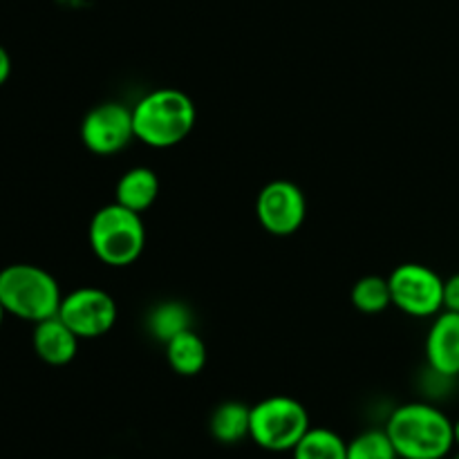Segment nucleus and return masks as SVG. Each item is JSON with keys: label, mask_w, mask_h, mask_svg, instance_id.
Returning a JSON list of instances; mask_svg holds the SVG:
<instances>
[{"label": "nucleus", "mask_w": 459, "mask_h": 459, "mask_svg": "<svg viewBox=\"0 0 459 459\" xmlns=\"http://www.w3.org/2000/svg\"><path fill=\"white\" fill-rule=\"evenodd\" d=\"M348 459H399L385 429H370L348 442Z\"/></svg>", "instance_id": "nucleus-18"}, {"label": "nucleus", "mask_w": 459, "mask_h": 459, "mask_svg": "<svg viewBox=\"0 0 459 459\" xmlns=\"http://www.w3.org/2000/svg\"><path fill=\"white\" fill-rule=\"evenodd\" d=\"M61 300V287L48 269L30 263L0 269V303L9 316L40 323L56 316Z\"/></svg>", "instance_id": "nucleus-3"}, {"label": "nucleus", "mask_w": 459, "mask_h": 459, "mask_svg": "<svg viewBox=\"0 0 459 459\" xmlns=\"http://www.w3.org/2000/svg\"><path fill=\"white\" fill-rule=\"evenodd\" d=\"M393 305L412 318H435L444 312V278L421 263H403L388 276Z\"/></svg>", "instance_id": "nucleus-6"}, {"label": "nucleus", "mask_w": 459, "mask_h": 459, "mask_svg": "<svg viewBox=\"0 0 459 459\" xmlns=\"http://www.w3.org/2000/svg\"><path fill=\"white\" fill-rule=\"evenodd\" d=\"M384 429L399 459H446L455 448V421L429 402L402 403Z\"/></svg>", "instance_id": "nucleus-1"}, {"label": "nucleus", "mask_w": 459, "mask_h": 459, "mask_svg": "<svg viewBox=\"0 0 459 459\" xmlns=\"http://www.w3.org/2000/svg\"><path fill=\"white\" fill-rule=\"evenodd\" d=\"M92 254L108 267H128L146 247V224L142 213L126 209L119 202L101 206L88 227Z\"/></svg>", "instance_id": "nucleus-4"}, {"label": "nucleus", "mask_w": 459, "mask_h": 459, "mask_svg": "<svg viewBox=\"0 0 459 459\" xmlns=\"http://www.w3.org/2000/svg\"><path fill=\"white\" fill-rule=\"evenodd\" d=\"M4 316H7V312H4L3 303H0V327H3V323H4Z\"/></svg>", "instance_id": "nucleus-21"}, {"label": "nucleus", "mask_w": 459, "mask_h": 459, "mask_svg": "<svg viewBox=\"0 0 459 459\" xmlns=\"http://www.w3.org/2000/svg\"><path fill=\"white\" fill-rule=\"evenodd\" d=\"M291 459H348V442L332 429H309L291 451Z\"/></svg>", "instance_id": "nucleus-16"}, {"label": "nucleus", "mask_w": 459, "mask_h": 459, "mask_svg": "<svg viewBox=\"0 0 459 459\" xmlns=\"http://www.w3.org/2000/svg\"><path fill=\"white\" fill-rule=\"evenodd\" d=\"M117 300L101 287H79L63 294L58 318L81 341L106 336L117 323Z\"/></svg>", "instance_id": "nucleus-7"}, {"label": "nucleus", "mask_w": 459, "mask_h": 459, "mask_svg": "<svg viewBox=\"0 0 459 459\" xmlns=\"http://www.w3.org/2000/svg\"><path fill=\"white\" fill-rule=\"evenodd\" d=\"M166 348V361L170 370L178 372L179 377H195L204 370L206 366V343L195 330H186L182 334L173 336Z\"/></svg>", "instance_id": "nucleus-13"}, {"label": "nucleus", "mask_w": 459, "mask_h": 459, "mask_svg": "<svg viewBox=\"0 0 459 459\" xmlns=\"http://www.w3.org/2000/svg\"><path fill=\"white\" fill-rule=\"evenodd\" d=\"M9 76H12V56H9L7 49L0 45V85L7 83Z\"/></svg>", "instance_id": "nucleus-20"}, {"label": "nucleus", "mask_w": 459, "mask_h": 459, "mask_svg": "<svg viewBox=\"0 0 459 459\" xmlns=\"http://www.w3.org/2000/svg\"><path fill=\"white\" fill-rule=\"evenodd\" d=\"M455 446L459 448V420L455 421Z\"/></svg>", "instance_id": "nucleus-22"}, {"label": "nucleus", "mask_w": 459, "mask_h": 459, "mask_svg": "<svg viewBox=\"0 0 459 459\" xmlns=\"http://www.w3.org/2000/svg\"><path fill=\"white\" fill-rule=\"evenodd\" d=\"M453 459H459V453H457V455H455V457H453Z\"/></svg>", "instance_id": "nucleus-23"}, {"label": "nucleus", "mask_w": 459, "mask_h": 459, "mask_svg": "<svg viewBox=\"0 0 459 459\" xmlns=\"http://www.w3.org/2000/svg\"><path fill=\"white\" fill-rule=\"evenodd\" d=\"M426 361L429 368L446 379L459 377V314L439 312L430 323L426 336Z\"/></svg>", "instance_id": "nucleus-10"}, {"label": "nucleus", "mask_w": 459, "mask_h": 459, "mask_svg": "<svg viewBox=\"0 0 459 459\" xmlns=\"http://www.w3.org/2000/svg\"><path fill=\"white\" fill-rule=\"evenodd\" d=\"M79 336L58 318V314L34 323V332H31L34 354L52 368H61L74 361L76 352H79Z\"/></svg>", "instance_id": "nucleus-11"}, {"label": "nucleus", "mask_w": 459, "mask_h": 459, "mask_svg": "<svg viewBox=\"0 0 459 459\" xmlns=\"http://www.w3.org/2000/svg\"><path fill=\"white\" fill-rule=\"evenodd\" d=\"M157 197H160V178L148 166H134L126 170L115 186V202L137 213L151 209Z\"/></svg>", "instance_id": "nucleus-12"}, {"label": "nucleus", "mask_w": 459, "mask_h": 459, "mask_svg": "<svg viewBox=\"0 0 459 459\" xmlns=\"http://www.w3.org/2000/svg\"><path fill=\"white\" fill-rule=\"evenodd\" d=\"M255 218L272 236L287 238L296 233L307 218L303 188L290 179H273L264 184L255 197Z\"/></svg>", "instance_id": "nucleus-9"}, {"label": "nucleus", "mask_w": 459, "mask_h": 459, "mask_svg": "<svg viewBox=\"0 0 459 459\" xmlns=\"http://www.w3.org/2000/svg\"><path fill=\"white\" fill-rule=\"evenodd\" d=\"M312 429L309 412L299 399L273 394L251 406L249 439L269 453H291Z\"/></svg>", "instance_id": "nucleus-5"}, {"label": "nucleus", "mask_w": 459, "mask_h": 459, "mask_svg": "<svg viewBox=\"0 0 459 459\" xmlns=\"http://www.w3.org/2000/svg\"><path fill=\"white\" fill-rule=\"evenodd\" d=\"M133 121L139 142L166 151L182 143L193 133L197 108L184 90L157 88L134 103Z\"/></svg>", "instance_id": "nucleus-2"}, {"label": "nucleus", "mask_w": 459, "mask_h": 459, "mask_svg": "<svg viewBox=\"0 0 459 459\" xmlns=\"http://www.w3.org/2000/svg\"><path fill=\"white\" fill-rule=\"evenodd\" d=\"M444 309L459 314V273L444 281Z\"/></svg>", "instance_id": "nucleus-19"}, {"label": "nucleus", "mask_w": 459, "mask_h": 459, "mask_svg": "<svg viewBox=\"0 0 459 459\" xmlns=\"http://www.w3.org/2000/svg\"><path fill=\"white\" fill-rule=\"evenodd\" d=\"M251 406L242 402H224L213 411L209 420V430L220 444H240L249 437Z\"/></svg>", "instance_id": "nucleus-14"}, {"label": "nucleus", "mask_w": 459, "mask_h": 459, "mask_svg": "<svg viewBox=\"0 0 459 459\" xmlns=\"http://www.w3.org/2000/svg\"><path fill=\"white\" fill-rule=\"evenodd\" d=\"M350 300L361 314H381L393 305L390 282L384 276H363L354 282Z\"/></svg>", "instance_id": "nucleus-17"}, {"label": "nucleus", "mask_w": 459, "mask_h": 459, "mask_svg": "<svg viewBox=\"0 0 459 459\" xmlns=\"http://www.w3.org/2000/svg\"><path fill=\"white\" fill-rule=\"evenodd\" d=\"M134 134L133 108L121 101H103L81 121V142L90 152L110 157L130 146Z\"/></svg>", "instance_id": "nucleus-8"}, {"label": "nucleus", "mask_w": 459, "mask_h": 459, "mask_svg": "<svg viewBox=\"0 0 459 459\" xmlns=\"http://www.w3.org/2000/svg\"><path fill=\"white\" fill-rule=\"evenodd\" d=\"M146 327L152 339L161 341V343H169L173 336L182 334V332L193 327L191 309L182 300H164V303L155 305L151 309Z\"/></svg>", "instance_id": "nucleus-15"}]
</instances>
